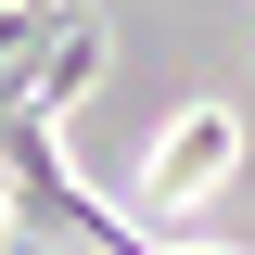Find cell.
Returning a JSON list of instances; mask_svg holds the SVG:
<instances>
[{
	"instance_id": "cell-2",
	"label": "cell",
	"mask_w": 255,
	"mask_h": 255,
	"mask_svg": "<svg viewBox=\"0 0 255 255\" xmlns=\"http://www.w3.org/2000/svg\"><path fill=\"white\" fill-rule=\"evenodd\" d=\"M64 26H77L64 0H0V77H26V51H51Z\"/></svg>"
},
{
	"instance_id": "cell-3",
	"label": "cell",
	"mask_w": 255,
	"mask_h": 255,
	"mask_svg": "<svg viewBox=\"0 0 255 255\" xmlns=\"http://www.w3.org/2000/svg\"><path fill=\"white\" fill-rule=\"evenodd\" d=\"M0 255H51V243H26V230H13V243H0Z\"/></svg>"
},
{
	"instance_id": "cell-4",
	"label": "cell",
	"mask_w": 255,
	"mask_h": 255,
	"mask_svg": "<svg viewBox=\"0 0 255 255\" xmlns=\"http://www.w3.org/2000/svg\"><path fill=\"white\" fill-rule=\"evenodd\" d=\"M0 243H13V191H0Z\"/></svg>"
},
{
	"instance_id": "cell-1",
	"label": "cell",
	"mask_w": 255,
	"mask_h": 255,
	"mask_svg": "<svg viewBox=\"0 0 255 255\" xmlns=\"http://www.w3.org/2000/svg\"><path fill=\"white\" fill-rule=\"evenodd\" d=\"M230 153H243V115H230V102L179 115V128L153 140V204H191V191H217V179H230Z\"/></svg>"
}]
</instances>
